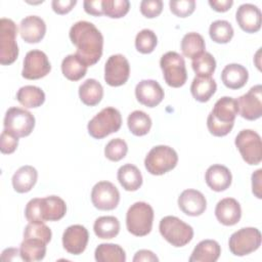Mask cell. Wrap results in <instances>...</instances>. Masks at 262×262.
<instances>
[{"label":"cell","mask_w":262,"mask_h":262,"mask_svg":"<svg viewBox=\"0 0 262 262\" xmlns=\"http://www.w3.org/2000/svg\"><path fill=\"white\" fill-rule=\"evenodd\" d=\"M127 125L133 135L143 136L147 134L151 128V119L142 111H134L128 116Z\"/></svg>","instance_id":"cell-36"},{"label":"cell","mask_w":262,"mask_h":262,"mask_svg":"<svg viewBox=\"0 0 262 262\" xmlns=\"http://www.w3.org/2000/svg\"><path fill=\"white\" fill-rule=\"evenodd\" d=\"M152 221L154 209L145 202H136L127 211L126 226L135 236L147 235L151 231Z\"/></svg>","instance_id":"cell-3"},{"label":"cell","mask_w":262,"mask_h":262,"mask_svg":"<svg viewBox=\"0 0 262 262\" xmlns=\"http://www.w3.org/2000/svg\"><path fill=\"white\" fill-rule=\"evenodd\" d=\"M238 113L242 118L254 121L262 116V86H253L246 94L237 99Z\"/></svg>","instance_id":"cell-15"},{"label":"cell","mask_w":262,"mask_h":262,"mask_svg":"<svg viewBox=\"0 0 262 262\" xmlns=\"http://www.w3.org/2000/svg\"><path fill=\"white\" fill-rule=\"evenodd\" d=\"M178 155L168 145L154 146L144 159V167L151 175H163L176 167Z\"/></svg>","instance_id":"cell-6"},{"label":"cell","mask_w":262,"mask_h":262,"mask_svg":"<svg viewBox=\"0 0 262 262\" xmlns=\"http://www.w3.org/2000/svg\"><path fill=\"white\" fill-rule=\"evenodd\" d=\"M205 181L212 190L220 192L226 190L230 186L232 175L227 167L215 164L207 169L205 173Z\"/></svg>","instance_id":"cell-22"},{"label":"cell","mask_w":262,"mask_h":262,"mask_svg":"<svg viewBox=\"0 0 262 262\" xmlns=\"http://www.w3.org/2000/svg\"><path fill=\"white\" fill-rule=\"evenodd\" d=\"M93 230L95 235L99 238H114L120 232V222L115 216H101L95 220Z\"/></svg>","instance_id":"cell-34"},{"label":"cell","mask_w":262,"mask_h":262,"mask_svg":"<svg viewBox=\"0 0 262 262\" xmlns=\"http://www.w3.org/2000/svg\"><path fill=\"white\" fill-rule=\"evenodd\" d=\"M84 10L86 13L94 15V16H100L103 14L102 11V0H86L83 2Z\"/></svg>","instance_id":"cell-48"},{"label":"cell","mask_w":262,"mask_h":262,"mask_svg":"<svg viewBox=\"0 0 262 262\" xmlns=\"http://www.w3.org/2000/svg\"><path fill=\"white\" fill-rule=\"evenodd\" d=\"M209 5L217 12H225L233 4L232 0H209Z\"/></svg>","instance_id":"cell-50"},{"label":"cell","mask_w":262,"mask_h":262,"mask_svg":"<svg viewBox=\"0 0 262 262\" xmlns=\"http://www.w3.org/2000/svg\"><path fill=\"white\" fill-rule=\"evenodd\" d=\"M128 151V145L122 138H114L110 140L104 147V156L113 162H119L124 159Z\"/></svg>","instance_id":"cell-41"},{"label":"cell","mask_w":262,"mask_h":262,"mask_svg":"<svg viewBox=\"0 0 262 262\" xmlns=\"http://www.w3.org/2000/svg\"><path fill=\"white\" fill-rule=\"evenodd\" d=\"M51 229L44 222H29L24 230V238L36 237L48 244L51 241Z\"/></svg>","instance_id":"cell-42"},{"label":"cell","mask_w":262,"mask_h":262,"mask_svg":"<svg viewBox=\"0 0 262 262\" xmlns=\"http://www.w3.org/2000/svg\"><path fill=\"white\" fill-rule=\"evenodd\" d=\"M170 10L178 17L189 16L195 9L194 0H171L169 2Z\"/></svg>","instance_id":"cell-43"},{"label":"cell","mask_w":262,"mask_h":262,"mask_svg":"<svg viewBox=\"0 0 262 262\" xmlns=\"http://www.w3.org/2000/svg\"><path fill=\"white\" fill-rule=\"evenodd\" d=\"M221 254L220 245L214 239L201 241L193 249L189 262H215Z\"/></svg>","instance_id":"cell-24"},{"label":"cell","mask_w":262,"mask_h":262,"mask_svg":"<svg viewBox=\"0 0 262 262\" xmlns=\"http://www.w3.org/2000/svg\"><path fill=\"white\" fill-rule=\"evenodd\" d=\"M237 114L238 105L235 98L230 96L219 98L207 118L209 132L217 137L227 135L233 128Z\"/></svg>","instance_id":"cell-2"},{"label":"cell","mask_w":262,"mask_h":262,"mask_svg":"<svg viewBox=\"0 0 262 262\" xmlns=\"http://www.w3.org/2000/svg\"><path fill=\"white\" fill-rule=\"evenodd\" d=\"M261 11L251 3H245L238 6L235 19L239 28L246 33H256L261 29Z\"/></svg>","instance_id":"cell-19"},{"label":"cell","mask_w":262,"mask_h":262,"mask_svg":"<svg viewBox=\"0 0 262 262\" xmlns=\"http://www.w3.org/2000/svg\"><path fill=\"white\" fill-rule=\"evenodd\" d=\"M88 66L77 54H69L61 61V72L70 81H79L87 73Z\"/></svg>","instance_id":"cell-29"},{"label":"cell","mask_w":262,"mask_h":262,"mask_svg":"<svg viewBox=\"0 0 262 262\" xmlns=\"http://www.w3.org/2000/svg\"><path fill=\"white\" fill-rule=\"evenodd\" d=\"M91 202L98 210L111 211L118 207L120 192L112 182L99 181L91 190Z\"/></svg>","instance_id":"cell-13"},{"label":"cell","mask_w":262,"mask_h":262,"mask_svg":"<svg viewBox=\"0 0 262 262\" xmlns=\"http://www.w3.org/2000/svg\"><path fill=\"white\" fill-rule=\"evenodd\" d=\"M17 28L10 18L0 19V63L8 66L13 63L18 56L16 43Z\"/></svg>","instance_id":"cell-8"},{"label":"cell","mask_w":262,"mask_h":262,"mask_svg":"<svg viewBox=\"0 0 262 262\" xmlns=\"http://www.w3.org/2000/svg\"><path fill=\"white\" fill-rule=\"evenodd\" d=\"M261 173L262 169H258L252 174V191L258 199L262 198L261 193Z\"/></svg>","instance_id":"cell-49"},{"label":"cell","mask_w":262,"mask_h":262,"mask_svg":"<svg viewBox=\"0 0 262 262\" xmlns=\"http://www.w3.org/2000/svg\"><path fill=\"white\" fill-rule=\"evenodd\" d=\"M122 125V116L120 112L112 106L102 108L88 123L87 129L91 137L101 139L112 133L119 131Z\"/></svg>","instance_id":"cell-5"},{"label":"cell","mask_w":262,"mask_h":262,"mask_svg":"<svg viewBox=\"0 0 262 262\" xmlns=\"http://www.w3.org/2000/svg\"><path fill=\"white\" fill-rule=\"evenodd\" d=\"M129 9L128 0H102L103 14L111 18H121L128 13Z\"/></svg>","instance_id":"cell-40"},{"label":"cell","mask_w":262,"mask_h":262,"mask_svg":"<svg viewBox=\"0 0 262 262\" xmlns=\"http://www.w3.org/2000/svg\"><path fill=\"white\" fill-rule=\"evenodd\" d=\"M195 77H211L216 69V60L210 52H204L191 61Z\"/></svg>","instance_id":"cell-38"},{"label":"cell","mask_w":262,"mask_h":262,"mask_svg":"<svg viewBox=\"0 0 262 262\" xmlns=\"http://www.w3.org/2000/svg\"><path fill=\"white\" fill-rule=\"evenodd\" d=\"M158 44V38L154 31L143 29L135 37V47L137 51L143 54L151 53Z\"/></svg>","instance_id":"cell-39"},{"label":"cell","mask_w":262,"mask_h":262,"mask_svg":"<svg viewBox=\"0 0 262 262\" xmlns=\"http://www.w3.org/2000/svg\"><path fill=\"white\" fill-rule=\"evenodd\" d=\"M25 216L29 222H44L42 220L40 198H35L28 202L25 209Z\"/></svg>","instance_id":"cell-45"},{"label":"cell","mask_w":262,"mask_h":262,"mask_svg":"<svg viewBox=\"0 0 262 262\" xmlns=\"http://www.w3.org/2000/svg\"><path fill=\"white\" fill-rule=\"evenodd\" d=\"M97 262H125L126 254L123 248L116 244H100L94 252Z\"/></svg>","instance_id":"cell-35"},{"label":"cell","mask_w":262,"mask_h":262,"mask_svg":"<svg viewBox=\"0 0 262 262\" xmlns=\"http://www.w3.org/2000/svg\"><path fill=\"white\" fill-rule=\"evenodd\" d=\"M89 233L85 226L80 224L71 225L66 228L62 234L63 249L73 255L82 254L88 244Z\"/></svg>","instance_id":"cell-16"},{"label":"cell","mask_w":262,"mask_h":262,"mask_svg":"<svg viewBox=\"0 0 262 262\" xmlns=\"http://www.w3.org/2000/svg\"><path fill=\"white\" fill-rule=\"evenodd\" d=\"M136 99L147 107H155L162 102L165 93L162 86L155 80H142L135 87Z\"/></svg>","instance_id":"cell-17"},{"label":"cell","mask_w":262,"mask_h":262,"mask_svg":"<svg viewBox=\"0 0 262 262\" xmlns=\"http://www.w3.org/2000/svg\"><path fill=\"white\" fill-rule=\"evenodd\" d=\"M46 243L36 237H26L20 244L19 253L23 261L35 262L44 259L46 255Z\"/></svg>","instance_id":"cell-27"},{"label":"cell","mask_w":262,"mask_h":262,"mask_svg":"<svg viewBox=\"0 0 262 262\" xmlns=\"http://www.w3.org/2000/svg\"><path fill=\"white\" fill-rule=\"evenodd\" d=\"M72 43L77 47V54L90 67L95 64L102 55L103 36L90 21L75 23L69 33Z\"/></svg>","instance_id":"cell-1"},{"label":"cell","mask_w":262,"mask_h":262,"mask_svg":"<svg viewBox=\"0 0 262 262\" xmlns=\"http://www.w3.org/2000/svg\"><path fill=\"white\" fill-rule=\"evenodd\" d=\"M46 33L45 21L37 15H29L21 19L19 24V34L23 40L33 44L40 42Z\"/></svg>","instance_id":"cell-20"},{"label":"cell","mask_w":262,"mask_h":262,"mask_svg":"<svg viewBox=\"0 0 262 262\" xmlns=\"http://www.w3.org/2000/svg\"><path fill=\"white\" fill-rule=\"evenodd\" d=\"M12 256H15L16 258H17V257L21 258V257H20L19 250H18V249H15V248H8V249H5V250L2 252L1 258H2V260H4V261H12V260H14V259L12 258Z\"/></svg>","instance_id":"cell-52"},{"label":"cell","mask_w":262,"mask_h":262,"mask_svg":"<svg viewBox=\"0 0 262 262\" xmlns=\"http://www.w3.org/2000/svg\"><path fill=\"white\" fill-rule=\"evenodd\" d=\"M118 181L127 191H135L142 185V175L139 169L132 164L121 166L117 173Z\"/></svg>","instance_id":"cell-28"},{"label":"cell","mask_w":262,"mask_h":262,"mask_svg":"<svg viewBox=\"0 0 262 262\" xmlns=\"http://www.w3.org/2000/svg\"><path fill=\"white\" fill-rule=\"evenodd\" d=\"M215 216L221 224L225 226H232L241 220V217H242L241 205L233 198L222 199L216 205Z\"/></svg>","instance_id":"cell-21"},{"label":"cell","mask_w":262,"mask_h":262,"mask_svg":"<svg viewBox=\"0 0 262 262\" xmlns=\"http://www.w3.org/2000/svg\"><path fill=\"white\" fill-rule=\"evenodd\" d=\"M243 160L249 165H258L262 160V142L260 135L251 129L239 131L234 140Z\"/></svg>","instance_id":"cell-10"},{"label":"cell","mask_w":262,"mask_h":262,"mask_svg":"<svg viewBox=\"0 0 262 262\" xmlns=\"http://www.w3.org/2000/svg\"><path fill=\"white\" fill-rule=\"evenodd\" d=\"M130 76V64L123 54H114L104 64V81L107 85L118 87L124 85Z\"/></svg>","instance_id":"cell-12"},{"label":"cell","mask_w":262,"mask_h":262,"mask_svg":"<svg viewBox=\"0 0 262 262\" xmlns=\"http://www.w3.org/2000/svg\"><path fill=\"white\" fill-rule=\"evenodd\" d=\"M4 130L12 133L16 137L29 136L35 127V117L27 110L12 106L6 111Z\"/></svg>","instance_id":"cell-11"},{"label":"cell","mask_w":262,"mask_h":262,"mask_svg":"<svg viewBox=\"0 0 262 262\" xmlns=\"http://www.w3.org/2000/svg\"><path fill=\"white\" fill-rule=\"evenodd\" d=\"M18 145V137L3 129L0 136V150L2 154H12Z\"/></svg>","instance_id":"cell-46"},{"label":"cell","mask_w":262,"mask_h":262,"mask_svg":"<svg viewBox=\"0 0 262 262\" xmlns=\"http://www.w3.org/2000/svg\"><path fill=\"white\" fill-rule=\"evenodd\" d=\"M179 209L188 216H200L207 209L205 195L196 189H185L178 196Z\"/></svg>","instance_id":"cell-18"},{"label":"cell","mask_w":262,"mask_h":262,"mask_svg":"<svg viewBox=\"0 0 262 262\" xmlns=\"http://www.w3.org/2000/svg\"><path fill=\"white\" fill-rule=\"evenodd\" d=\"M67 213L66 202L57 195H49L41 199L42 220L58 221Z\"/></svg>","instance_id":"cell-25"},{"label":"cell","mask_w":262,"mask_h":262,"mask_svg":"<svg viewBox=\"0 0 262 262\" xmlns=\"http://www.w3.org/2000/svg\"><path fill=\"white\" fill-rule=\"evenodd\" d=\"M249 79L248 70L239 63H229L225 66L221 73L223 84L229 89H239L244 87Z\"/></svg>","instance_id":"cell-23"},{"label":"cell","mask_w":262,"mask_h":262,"mask_svg":"<svg viewBox=\"0 0 262 262\" xmlns=\"http://www.w3.org/2000/svg\"><path fill=\"white\" fill-rule=\"evenodd\" d=\"M38 172L30 165L20 167L14 172L12 176V186L13 189L18 193H25L30 191L37 182Z\"/></svg>","instance_id":"cell-26"},{"label":"cell","mask_w":262,"mask_h":262,"mask_svg":"<svg viewBox=\"0 0 262 262\" xmlns=\"http://www.w3.org/2000/svg\"><path fill=\"white\" fill-rule=\"evenodd\" d=\"M160 67L167 85L173 88L183 86L187 80L184 58L175 51H168L162 55Z\"/></svg>","instance_id":"cell-7"},{"label":"cell","mask_w":262,"mask_h":262,"mask_svg":"<svg viewBox=\"0 0 262 262\" xmlns=\"http://www.w3.org/2000/svg\"><path fill=\"white\" fill-rule=\"evenodd\" d=\"M76 4V0H53L51 2V7L57 14H67L74 8Z\"/></svg>","instance_id":"cell-47"},{"label":"cell","mask_w":262,"mask_h":262,"mask_svg":"<svg viewBox=\"0 0 262 262\" xmlns=\"http://www.w3.org/2000/svg\"><path fill=\"white\" fill-rule=\"evenodd\" d=\"M261 239V232L258 228L244 227L230 235L228 247L233 255L242 257L258 250Z\"/></svg>","instance_id":"cell-9"},{"label":"cell","mask_w":262,"mask_h":262,"mask_svg":"<svg viewBox=\"0 0 262 262\" xmlns=\"http://www.w3.org/2000/svg\"><path fill=\"white\" fill-rule=\"evenodd\" d=\"M79 97L88 106L98 104L103 97L102 85L95 79L85 80L79 87Z\"/></svg>","instance_id":"cell-30"},{"label":"cell","mask_w":262,"mask_h":262,"mask_svg":"<svg viewBox=\"0 0 262 262\" xmlns=\"http://www.w3.org/2000/svg\"><path fill=\"white\" fill-rule=\"evenodd\" d=\"M217 84L211 77H194L190 85L193 98L200 102H207L216 92Z\"/></svg>","instance_id":"cell-31"},{"label":"cell","mask_w":262,"mask_h":262,"mask_svg":"<svg viewBox=\"0 0 262 262\" xmlns=\"http://www.w3.org/2000/svg\"><path fill=\"white\" fill-rule=\"evenodd\" d=\"M140 261H159V258L149 250H139L136 252L133 262H140Z\"/></svg>","instance_id":"cell-51"},{"label":"cell","mask_w":262,"mask_h":262,"mask_svg":"<svg viewBox=\"0 0 262 262\" xmlns=\"http://www.w3.org/2000/svg\"><path fill=\"white\" fill-rule=\"evenodd\" d=\"M163 10L162 0H143L140 2V12L147 18H154L161 14Z\"/></svg>","instance_id":"cell-44"},{"label":"cell","mask_w":262,"mask_h":262,"mask_svg":"<svg viewBox=\"0 0 262 262\" xmlns=\"http://www.w3.org/2000/svg\"><path fill=\"white\" fill-rule=\"evenodd\" d=\"M233 28L231 24L224 19H218L213 21L209 28L210 38L219 44L228 43L233 37Z\"/></svg>","instance_id":"cell-37"},{"label":"cell","mask_w":262,"mask_h":262,"mask_svg":"<svg viewBox=\"0 0 262 262\" xmlns=\"http://www.w3.org/2000/svg\"><path fill=\"white\" fill-rule=\"evenodd\" d=\"M50 71V61L43 51L34 49L26 54L21 71V76L25 79L38 80L47 76Z\"/></svg>","instance_id":"cell-14"},{"label":"cell","mask_w":262,"mask_h":262,"mask_svg":"<svg viewBox=\"0 0 262 262\" xmlns=\"http://www.w3.org/2000/svg\"><path fill=\"white\" fill-rule=\"evenodd\" d=\"M161 235L173 247L187 245L193 237L192 227L176 216H165L159 224Z\"/></svg>","instance_id":"cell-4"},{"label":"cell","mask_w":262,"mask_h":262,"mask_svg":"<svg viewBox=\"0 0 262 262\" xmlns=\"http://www.w3.org/2000/svg\"><path fill=\"white\" fill-rule=\"evenodd\" d=\"M206 49V43L203 36L195 32L187 33L181 40V51L185 57L195 58L203 54Z\"/></svg>","instance_id":"cell-33"},{"label":"cell","mask_w":262,"mask_h":262,"mask_svg":"<svg viewBox=\"0 0 262 262\" xmlns=\"http://www.w3.org/2000/svg\"><path fill=\"white\" fill-rule=\"evenodd\" d=\"M17 101L27 108L41 106L45 101L44 91L33 85H26L18 89L16 93Z\"/></svg>","instance_id":"cell-32"}]
</instances>
